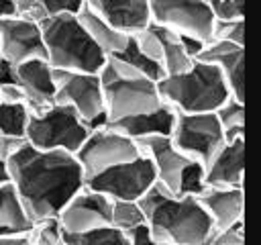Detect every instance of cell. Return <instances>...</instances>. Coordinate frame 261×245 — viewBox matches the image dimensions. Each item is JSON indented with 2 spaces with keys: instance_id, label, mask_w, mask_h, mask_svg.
Returning a JSON list of instances; mask_svg holds the SVG:
<instances>
[{
  "instance_id": "1",
  "label": "cell",
  "mask_w": 261,
  "mask_h": 245,
  "mask_svg": "<svg viewBox=\"0 0 261 245\" xmlns=\"http://www.w3.org/2000/svg\"><path fill=\"white\" fill-rule=\"evenodd\" d=\"M6 165L10 184L31 223L57 216L86 184L75 155L61 149H37L27 143Z\"/></svg>"
},
{
  "instance_id": "2",
  "label": "cell",
  "mask_w": 261,
  "mask_h": 245,
  "mask_svg": "<svg viewBox=\"0 0 261 245\" xmlns=\"http://www.w3.org/2000/svg\"><path fill=\"white\" fill-rule=\"evenodd\" d=\"M149 235L165 245H204L214 233L212 220L196 196L173 194L161 184L139 200Z\"/></svg>"
},
{
  "instance_id": "3",
  "label": "cell",
  "mask_w": 261,
  "mask_h": 245,
  "mask_svg": "<svg viewBox=\"0 0 261 245\" xmlns=\"http://www.w3.org/2000/svg\"><path fill=\"white\" fill-rule=\"evenodd\" d=\"M45 59L53 69L98 74L106 63V53L90 39L77 14H55L39 22Z\"/></svg>"
},
{
  "instance_id": "4",
  "label": "cell",
  "mask_w": 261,
  "mask_h": 245,
  "mask_svg": "<svg viewBox=\"0 0 261 245\" xmlns=\"http://www.w3.org/2000/svg\"><path fill=\"white\" fill-rule=\"evenodd\" d=\"M98 78L102 84L104 112L108 122L149 112L163 104L157 90V82L139 74L118 55L106 57V63L98 71Z\"/></svg>"
},
{
  "instance_id": "5",
  "label": "cell",
  "mask_w": 261,
  "mask_h": 245,
  "mask_svg": "<svg viewBox=\"0 0 261 245\" xmlns=\"http://www.w3.org/2000/svg\"><path fill=\"white\" fill-rule=\"evenodd\" d=\"M161 102L175 112H214L228 96V88L210 63L194 59L192 67L184 74L163 76L157 82Z\"/></svg>"
},
{
  "instance_id": "6",
  "label": "cell",
  "mask_w": 261,
  "mask_h": 245,
  "mask_svg": "<svg viewBox=\"0 0 261 245\" xmlns=\"http://www.w3.org/2000/svg\"><path fill=\"white\" fill-rule=\"evenodd\" d=\"M88 133V125L75 114L73 108L55 102L53 106L29 116L24 139L37 149H61L75 153Z\"/></svg>"
},
{
  "instance_id": "7",
  "label": "cell",
  "mask_w": 261,
  "mask_h": 245,
  "mask_svg": "<svg viewBox=\"0 0 261 245\" xmlns=\"http://www.w3.org/2000/svg\"><path fill=\"white\" fill-rule=\"evenodd\" d=\"M53 80H55V102L73 108L90 131L104 127L108 122L98 74L53 69Z\"/></svg>"
},
{
  "instance_id": "8",
  "label": "cell",
  "mask_w": 261,
  "mask_h": 245,
  "mask_svg": "<svg viewBox=\"0 0 261 245\" xmlns=\"http://www.w3.org/2000/svg\"><path fill=\"white\" fill-rule=\"evenodd\" d=\"M73 155L82 165L84 178L88 180L96 174H102L108 167L137 159L141 155V149L135 139L104 125V127L92 129L86 141L82 143V147Z\"/></svg>"
},
{
  "instance_id": "9",
  "label": "cell",
  "mask_w": 261,
  "mask_h": 245,
  "mask_svg": "<svg viewBox=\"0 0 261 245\" xmlns=\"http://www.w3.org/2000/svg\"><path fill=\"white\" fill-rule=\"evenodd\" d=\"M169 137L188 159L200 165H206L226 141L214 112H175Z\"/></svg>"
},
{
  "instance_id": "10",
  "label": "cell",
  "mask_w": 261,
  "mask_h": 245,
  "mask_svg": "<svg viewBox=\"0 0 261 245\" xmlns=\"http://www.w3.org/2000/svg\"><path fill=\"white\" fill-rule=\"evenodd\" d=\"M157 182L155 169L145 155L118 163L86 180V186L110 200H141Z\"/></svg>"
},
{
  "instance_id": "11",
  "label": "cell",
  "mask_w": 261,
  "mask_h": 245,
  "mask_svg": "<svg viewBox=\"0 0 261 245\" xmlns=\"http://www.w3.org/2000/svg\"><path fill=\"white\" fill-rule=\"evenodd\" d=\"M153 24L171 29L179 35H190L210 41L212 14L206 0H147Z\"/></svg>"
},
{
  "instance_id": "12",
  "label": "cell",
  "mask_w": 261,
  "mask_h": 245,
  "mask_svg": "<svg viewBox=\"0 0 261 245\" xmlns=\"http://www.w3.org/2000/svg\"><path fill=\"white\" fill-rule=\"evenodd\" d=\"M112 200L90 186H82L59 210L57 220L63 233H86L110 225Z\"/></svg>"
},
{
  "instance_id": "13",
  "label": "cell",
  "mask_w": 261,
  "mask_h": 245,
  "mask_svg": "<svg viewBox=\"0 0 261 245\" xmlns=\"http://www.w3.org/2000/svg\"><path fill=\"white\" fill-rule=\"evenodd\" d=\"M29 59H45L39 22L20 16L0 18V61L18 65Z\"/></svg>"
},
{
  "instance_id": "14",
  "label": "cell",
  "mask_w": 261,
  "mask_h": 245,
  "mask_svg": "<svg viewBox=\"0 0 261 245\" xmlns=\"http://www.w3.org/2000/svg\"><path fill=\"white\" fill-rule=\"evenodd\" d=\"M141 155H145L157 176V184H161L165 190L177 194L179 176L184 167L192 161L188 159L171 141V137H145L137 141Z\"/></svg>"
},
{
  "instance_id": "15",
  "label": "cell",
  "mask_w": 261,
  "mask_h": 245,
  "mask_svg": "<svg viewBox=\"0 0 261 245\" xmlns=\"http://www.w3.org/2000/svg\"><path fill=\"white\" fill-rule=\"evenodd\" d=\"M14 82L22 88L31 114H37L55 104V80L53 67L47 59H29L12 65Z\"/></svg>"
},
{
  "instance_id": "16",
  "label": "cell",
  "mask_w": 261,
  "mask_h": 245,
  "mask_svg": "<svg viewBox=\"0 0 261 245\" xmlns=\"http://www.w3.org/2000/svg\"><path fill=\"white\" fill-rule=\"evenodd\" d=\"M245 167V137L224 141V145L204 165L206 186L216 188H243Z\"/></svg>"
},
{
  "instance_id": "17",
  "label": "cell",
  "mask_w": 261,
  "mask_h": 245,
  "mask_svg": "<svg viewBox=\"0 0 261 245\" xmlns=\"http://www.w3.org/2000/svg\"><path fill=\"white\" fill-rule=\"evenodd\" d=\"M200 206L212 220L214 231L228 229L237 223H243L245 214V194L243 188H216L206 186L198 196Z\"/></svg>"
},
{
  "instance_id": "18",
  "label": "cell",
  "mask_w": 261,
  "mask_h": 245,
  "mask_svg": "<svg viewBox=\"0 0 261 245\" xmlns=\"http://www.w3.org/2000/svg\"><path fill=\"white\" fill-rule=\"evenodd\" d=\"M84 6L126 35L151 24L147 0H84Z\"/></svg>"
},
{
  "instance_id": "19",
  "label": "cell",
  "mask_w": 261,
  "mask_h": 245,
  "mask_svg": "<svg viewBox=\"0 0 261 245\" xmlns=\"http://www.w3.org/2000/svg\"><path fill=\"white\" fill-rule=\"evenodd\" d=\"M200 61L210 63L218 69L222 76L230 96L243 98V63H245V47L234 45V43H224V41H208L206 47L202 49Z\"/></svg>"
},
{
  "instance_id": "20",
  "label": "cell",
  "mask_w": 261,
  "mask_h": 245,
  "mask_svg": "<svg viewBox=\"0 0 261 245\" xmlns=\"http://www.w3.org/2000/svg\"><path fill=\"white\" fill-rule=\"evenodd\" d=\"M173 122H175V110L167 104H161L155 110L124 116L120 120L108 122V127L139 141L145 137H169Z\"/></svg>"
},
{
  "instance_id": "21",
  "label": "cell",
  "mask_w": 261,
  "mask_h": 245,
  "mask_svg": "<svg viewBox=\"0 0 261 245\" xmlns=\"http://www.w3.org/2000/svg\"><path fill=\"white\" fill-rule=\"evenodd\" d=\"M77 20L82 22V27L86 29V33L90 35V39L106 53V55H116L124 49L128 35L114 29L110 22H106L104 18H100L96 12H92L88 6H84L77 12Z\"/></svg>"
},
{
  "instance_id": "22",
  "label": "cell",
  "mask_w": 261,
  "mask_h": 245,
  "mask_svg": "<svg viewBox=\"0 0 261 245\" xmlns=\"http://www.w3.org/2000/svg\"><path fill=\"white\" fill-rule=\"evenodd\" d=\"M153 31L157 33L159 41H161V67L165 76H175V74H184L192 67L194 59L184 51L181 41H179V33L153 24Z\"/></svg>"
},
{
  "instance_id": "23",
  "label": "cell",
  "mask_w": 261,
  "mask_h": 245,
  "mask_svg": "<svg viewBox=\"0 0 261 245\" xmlns=\"http://www.w3.org/2000/svg\"><path fill=\"white\" fill-rule=\"evenodd\" d=\"M216 120L224 133V139L226 141H232V139H239V137H245V102L234 98V96H228L216 110Z\"/></svg>"
},
{
  "instance_id": "24",
  "label": "cell",
  "mask_w": 261,
  "mask_h": 245,
  "mask_svg": "<svg viewBox=\"0 0 261 245\" xmlns=\"http://www.w3.org/2000/svg\"><path fill=\"white\" fill-rule=\"evenodd\" d=\"M0 227H12L18 231H27L31 227V220L27 218L24 208L10 182L0 186Z\"/></svg>"
},
{
  "instance_id": "25",
  "label": "cell",
  "mask_w": 261,
  "mask_h": 245,
  "mask_svg": "<svg viewBox=\"0 0 261 245\" xmlns=\"http://www.w3.org/2000/svg\"><path fill=\"white\" fill-rule=\"evenodd\" d=\"M63 245H130L128 235L106 225L86 233H63Z\"/></svg>"
},
{
  "instance_id": "26",
  "label": "cell",
  "mask_w": 261,
  "mask_h": 245,
  "mask_svg": "<svg viewBox=\"0 0 261 245\" xmlns=\"http://www.w3.org/2000/svg\"><path fill=\"white\" fill-rule=\"evenodd\" d=\"M31 110L20 102L0 100V137H24Z\"/></svg>"
},
{
  "instance_id": "27",
  "label": "cell",
  "mask_w": 261,
  "mask_h": 245,
  "mask_svg": "<svg viewBox=\"0 0 261 245\" xmlns=\"http://www.w3.org/2000/svg\"><path fill=\"white\" fill-rule=\"evenodd\" d=\"M145 225V214L139 200H112L110 206V227L130 233L137 227Z\"/></svg>"
},
{
  "instance_id": "28",
  "label": "cell",
  "mask_w": 261,
  "mask_h": 245,
  "mask_svg": "<svg viewBox=\"0 0 261 245\" xmlns=\"http://www.w3.org/2000/svg\"><path fill=\"white\" fill-rule=\"evenodd\" d=\"M122 61H126L130 67H135L139 74H143V76H147L149 80H153V82H159L165 74H163V67L157 63V61H153V59H149L147 55H143L141 51H139V47L135 45V41L130 39V35H128V41H126V45H124V49L120 51V53H116Z\"/></svg>"
},
{
  "instance_id": "29",
  "label": "cell",
  "mask_w": 261,
  "mask_h": 245,
  "mask_svg": "<svg viewBox=\"0 0 261 245\" xmlns=\"http://www.w3.org/2000/svg\"><path fill=\"white\" fill-rule=\"evenodd\" d=\"M29 239L33 245H63V229L57 216L31 223Z\"/></svg>"
},
{
  "instance_id": "30",
  "label": "cell",
  "mask_w": 261,
  "mask_h": 245,
  "mask_svg": "<svg viewBox=\"0 0 261 245\" xmlns=\"http://www.w3.org/2000/svg\"><path fill=\"white\" fill-rule=\"evenodd\" d=\"M210 41H224L245 47V18L241 20H214Z\"/></svg>"
},
{
  "instance_id": "31",
  "label": "cell",
  "mask_w": 261,
  "mask_h": 245,
  "mask_svg": "<svg viewBox=\"0 0 261 245\" xmlns=\"http://www.w3.org/2000/svg\"><path fill=\"white\" fill-rule=\"evenodd\" d=\"M206 188L204 182V165L190 161L181 176H179V186H177V194H186V196H198L202 190Z\"/></svg>"
},
{
  "instance_id": "32",
  "label": "cell",
  "mask_w": 261,
  "mask_h": 245,
  "mask_svg": "<svg viewBox=\"0 0 261 245\" xmlns=\"http://www.w3.org/2000/svg\"><path fill=\"white\" fill-rule=\"evenodd\" d=\"M214 20H241L245 18V0H206Z\"/></svg>"
},
{
  "instance_id": "33",
  "label": "cell",
  "mask_w": 261,
  "mask_h": 245,
  "mask_svg": "<svg viewBox=\"0 0 261 245\" xmlns=\"http://www.w3.org/2000/svg\"><path fill=\"white\" fill-rule=\"evenodd\" d=\"M204 245H245V223H237L228 229L214 231Z\"/></svg>"
},
{
  "instance_id": "34",
  "label": "cell",
  "mask_w": 261,
  "mask_h": 245,
  "mask_svg": "<svg viewBox=\"0 0 261 245\" xmlns=\"http://www.w3.org/2000/svg\"><path fill=\"white\" fill-rule=\"evenodd\" d=\"M45 16L55 14H77L84 8V0H37Z\"/></svg>"
},
{
  "instance_id": "35",
  "label": "cell",
  "mask_w": 261,
  "mask_h": 245,
  "mask_svg": "<svg viewBox=\"0 0 261 245\" xmlns=\"http://www.w3.org/2000/svg\"><path fill=\"white\" fill-rule=\"evenodd\" d=\"M24 145H27V139L24 137H0V159L8 161Z\"/></svg>"
},
{
  "instance_id": "36",
  "label": "cell",
  "mask_w": 261,
  "mask_h": 245,
  "mask_svg": "<svg viewBox=\"0 0 261 245\" xmlns=\"http://www.w3.org/2000/svg\"><path fill=\"white\" fill-rule=\"evenodd\" d=\"M0 100L2 102H20V104H27V96L22 92V88L16 84V82H8V84H0Z\"/></svg>"
},
{
  "instance_id": "37",
  "label": "cell",
  "mask_w": 261,
  "mask_h": 245,
  "mask_svg": "<svg viewBox=\"0 0 261 245\" xmlns=\"http://www.w3.org/2000/svg\"><path fill=\"white\" fill-rule=\"evenodd\" d=\"M126 235H128V243H130V245H165V243L155 241V239L149 235L147 225L137 227L135 231H130V233H126Z\"/></svg>"
},
{
  "instance_id": "38",
  "label": "cell",
  "mask_w": 261,
  "mask_h": 245,
  "mask_svg": "<svg viewBox=\"0 0 261 245\" xmlns=\"http://www.w3.org/2000/svg\"><path fill=\"white\" fill-rule=\"evenodd\" d=\"M179 41H181L184 51H186L192 59H198L200 53H202V49L206 47V41L196 39V37H190V35H179Z\"/></svg>"
},
{
  "instance_id": "39",
  "label": "cell",
  "mask_w": 261,
  "mask_h": 245,
  "mask_svg": "<svg viewBox=\"0 0 261 245\" xmlns=\"http://www.w3.org/2000/svg\"><path fill=\"white\" fill-rule=\"evenodd\" d=\"M0 245H33L29 239V229L22 233H14V235H2Z\"/></svg>"
},
{
  "instance_id": "40",
  "label": "cell",
  "mask_w": 261,
  "mask_h": 245,
  "mask_svg": "<svg viewBox=\"0 0 261 245\" xmlns=\"http://www.w3.org/2000/svg\"><path fill=\"white\" fill-rule=\"evenodd\" d=\"M8 16H16L14 0H0V18H8Z\"/></svg>"
},
{
  "instance_id": "41",
  "label": "cell",
  "mask_w": 261,
  "mask_h": 245,
  "mask_svg": "<svg viewBox=\"0 0 261 245\" xmlns=\"http://www.w3.org/2000/svg\"><path fill=\"white\" fill-rule=\"evenodd\" d=\"M6 182H10V178H8V165H6L4 159H0V186L6 184Z\"/></svg>"
}]
</instances>
